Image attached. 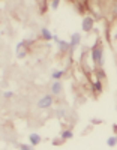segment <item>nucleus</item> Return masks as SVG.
<instances>
[{"label":"nucleus","mask_w":117,"mask_h":150,"mask_svg":"<svg viewBox=\"0 0 117 150\" xmlns=\"http://www.w3.org/2000/svg\"><path fill=\"white\" fill-rule=\"evenodd\" d=\"M92 60L102 69L104 66V47L101 41H96V44L92 47Z\"/></svg>","instance_id":"obj_1"},{"label":"nucleus","mask_w":117,"mask_h":150,"mask_svg":"<svg viewBox=\"0 0 117 150\" xmlns=\"http://www.w3.org/2000/svg\"><path fill=\"white\" fill-rule=\"evenodd\" d=\"M53 104H54V96L44 95V96L38 101V108H39V110H48V108H51V105H53Z\"/></svg>","instance_id":"obj_2"},{"label":"nucleus","mask_w":117,"mask_h":150,"mask_svg":"<svg viewBox=\"0 0 117 150\" xmlns=\"http://www.w3.org/2000/svg\"><path fill=\"white\" fill-rule=\"evenodd\" d=\"M93 27H95V18L90 17V15H86V17L83 18V23H81L83 32H84V33H90V32L93 30Z\"/></svg>","instance_id":"obj_3"},{"label":"nucleus","mask_w":117,"mask_h":150,"mask_svg":"<svg viewBox=\"0 0 117 150\" xmlns=\"http://www.w3.org/2000/svg\"><path fill=\"white\" fill-rule=\"evenodd\" d=\"M80 44H81V35L78 33V32L72 33L71 41H69V53L74 54V53H75V50L78 48V45H80Z\"/></svg>","instance_id":"obj_4"},{"label":"nucleus","mask_w":117,"mask_h":150,"mask_svg":"<svg viewBox=\"0 0 117 150\" xmlns=\"http://www.w3.org/2000/svg\"><path fill=\"white\" fill-rule=\"evenodd\" d=\"M50 92H51V96H60L63 93V84H62V81H53V83H51Z\"/></svg>","instance_id":"obj_5"},{"label":"nucleus","mask_w":117,"mask_h":150,"mask_svg":"<svg viewBox=\"0 0 117 150\" xmlns=\"http://www.w3.org/2000/svg\"><path fill=\"white\" fill-rule=\"evenodd\" d=\"M27 53H29V48L26 47L23 42H20V44L17 45V48H15V54H17V57H18V59H24L26 56H27Z\"/></svg>","instance_id":"obj_6"},{"label":"nucleus","mask_w":117,"mask_h":150,"mask_svg":"<svg viewBox=\"0 0 117 150\" xmlns=\"http://www.w3.org/2000/svg\"><path fill=\"white\" fill-rule=\"evenodd\" d=\"M29 144L32 146V147H35V146H39L41 144V141H42V137L39 135V134H36V132H33V134H30L29 135Z\"/></svg>","instance_id":"obj_7"},{"label":"nucleus","mask_w":117,"mask_h":150,"mask_svg":"<svg viewBox=\"0 0 117 150\" xmlns=\"http://www.w3.org/2000/svg\"><path fill=\"white\" fill-rule=\"evenodd\" d=\"M57 47H59V51H60L62 54L69 53V42H68V41H59V42H57Z\"/></svg>","instance_id":"obj_8"},{"label":"nucleus","mask_w":117,"mask_h":150,"mask_svg":"<svg viewBox=\"0 0 117 150\" xmlns=\"http://www.w3.org/2000/svg\"><path fill=\"white\" fill-rule=\"evenodd\" d=\"M41 38H42V39H45V41H53V33H51L50 29L42 27L41 29Z\"/></svg>","instance_id":"obj_9"},{"label":"nucleus","mask_w":117,"mask_h":150,"mask_svg":"<svg viewBox=\"0 0 117 150\" xmlns=\"http://www.w3.org/2000/svg\"><path fill=\"white\" fill-rule=\"evenodd\" d=\"M104 90V86H102V80H95L93 81V92L96 95H101Z\"/></svg>","instance_id":"obj_10"},{"label":"nucleus","mask_w":117,"mask_h":150,"mask_svg":"<svg viewBox=\"0 0 117 150\" xmlns=\"http://www.w3.org/2000/svg\"><path fill=\"white\" fill-rule=\"evenodd\" d=\"M65 72H66L65 69H60V71H54L53 74H51V78H53L54 81H60V78H62L63 75H65Z\"/></svg>","instance_id":"obj_11"},{"label":"nucleus","mask_w":117,"mask_h":150,"mask_svg":"<svg viewBox=\"0 0 117 150\" xmlns=\"http://www.w3.org/2000/svg\"><path fill=\"white\" fill-rule=\"evenodd\" d=\"M38 6L41 8V9H39V14L44 15L45 12L48 11V6H50V5H48V2H39V3H38Z\"/></svg>","instance_id":"obj_12"},{"label":"nucleus","mask_w":117,"mask_h":150,"mask_svg":"<svg viewBox=\"0 0 117 150\" xmlns=\"http://www.w3.org/2000/svg\"><path fill=\"white\" fill-rule=\"evenodd\" d=\"M74 137V134H72V131H69V129H66V131H63L62 134H60V138L65 141V140H71Z\"/></svg>","instance_id":"obj_13"},{"label":"nucleus","mask_w":117,"mask_h":150,"mask_svg":"<svg viewBox=\"0 0 117 150\" xmlns=\"http://www.w3.org/2000/svg\"><path fill=\"white\" fill-rule=\"evenodd\" d=\"M57 116H59L60 119H68V111L65 110V108H59V110H57Z\"/></svg>","instance_id":"obj_14"},{"label":"nucleus","mask_w":117,"mask_h":150,"mask_svg":"<svg viewBox=\"0 0 117 150\" xmlns=\"http://www.w3.org/2000/svg\"><path fill=\"white\" fill-rule=\"evenodd\" d=\"M116 143H117V138H116V135H113V137H110V138H108L107 146L108 147H116Z\"/></svg>","instance_id":"obj_15"},{"label":"nucleus","mask_w":117,"mask_h":150,"mask_svg":"<svg viewBox=\"0 0 117 150\" xmlns=\"http://www.w3.org/2000/svg\"><path fill=\"white\" fill-rule=\"evenodd\" d=\"M48 5H50V8L53 9V11H56V9L60 6V2H59V0H53V2H51V3H48Z\"/></svg>","instance_id":"obj_16"},{"label":"nucleus","mask_w":117,"mask_h":150,"mask_svg":"<svg viewBox=\"0 0 117 150\" xmlns=\"http://www.w3.org/2000/svg\"><path fill=\"white\" fill-rule=\"evenodd\" d=\"M20 150H35V147H32L30 144H20Z\"/></svg>","instance_id":"obj_17"},{"label":"nucleus","mask_w":117,"mask_h":150,"mask_svg":"<svg viewBox=\"0 0 117 150\" xmlns=\"http://www.w3.org/2000/svg\"><path fill=\"white\" fill-rule=\"evenodd\" d=\"M3 96H5L6 99H11V98H14V96H15V93L12 92V90H8V92H5V93H3Z\"/></svg>","instance_id":"obj_18"},{"label":"nucleus","mask_w":117,"mask_h":150,"mask_svg":"<svg viewBox=\"0 0 117 150\" xmlns=\"http://www.w3.org/2000/svg\"><path fill=\"white\" fill-rule=\"evenodd\" d=\"M63 143H65V141H63L62 138H57V140H54V141H53V144H54V146H60V144H63Z\"/></svg>","instance_id":"obj_19"},{"label":"nucleus","mask_w":117,"mask_h":150,"mask_svg":"<svg viewBox=\"0 0 117 150\" xmlns=\"http://www.w3.org/2000/svg\"><path fill=\"white\" fill-rule=\"evenodd\" d=\"M92 123H95V125H101V123H102V120H99V119H93V120H92Z\"/></svg>","instance_id":"obj_20"},{"label":"nucleus","mask_w":117,"mask_h":150,"mask_svg":"<svg viewBox=\"0 0 117 150\" xmlns=\"http://www.w3.org/2000/svg\"><path fill=\"white\" fill-rule=\"evenodd\" d=\"M53 41H54V42H59V41H60L57 35H53Z\"/></svg>","instance_id":"obj_21"}]
</instances>
